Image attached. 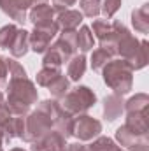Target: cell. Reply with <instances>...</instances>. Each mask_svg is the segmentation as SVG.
I'll use <instances>...</instances> for the list:
<instances>
[{
	"label": "cell",
	"mask_w": 149,
	"mask_h": 151,
	"mask_svg": "<svg viewBox=\"0 0 149 151\" xmlns=\"http://www.w3.org/2000/svg\"><path fill=\"white\" fill-rule=\"evenodd\" d=\"M121 5V0H105L104 2V14L107 18H111L112 14L117 11V7Z\"/></svg>",
	"instance_id": "obj_16"
},
{
	"label": "cell",
	"mask_w": 149,
	"mask_h": 151,
	"mask_svg": "<svg viewBox=\"0 0 149 151\" xmlns=\"http://www.w3.org/2000/svg\"><path fill=\"white\" fill-rule=\"evenodd\" d=\"M67 111L70 113H81V111H86L88 107H91L95 104V95L90 91V88H75L74 93H70L67 97V100L63 102Z\"/></svg>",
	"instance_id": "obj_2"
},
{
	"label": "cell",
	"mask_w": 149,
	"mask_h": 151,
	"mask_svg": "<svg viewBox=\"0 0 149 151\" xmlns=\"http://www.w3.org/2000/svg\"><path fill=\"white\" fill-rule=\"evenodd\" d=\"M0 151H2V146H0Z\"/></svg>",
	"instance_id": "obj_20"
},
{
	"label": "cell",
	"mask_w": 149,
	"mask_h": 151,
	"mask_svg": "<svg viewBox=\"0 0 149 151\" xmlns=\"http://www.w3.org/2000/svg\"><path fill=\"white\" fill-rule=\"evenodd\" d=\"M54 2H56L58 7H63V5H70V4H74V0H54Z\"/></svg>",
	"instance_id": "obj_18"
},
{
	"label": "cell",
	"mask_w": 149,
	"mask_h": 151,
	"mask_svg": "<svg viewBox=\"0 0 149 151\" xmlns=\"http://www.w3.org/2000/svg\"><path fill=\"white\" fill-rule=\"evenodd\" d=\"M67 88H69V81H67L65 77H60V76L56 77V83L51 84V91H53V95H56V97L65 95Z\"/></svg>",
	"instance_id": "obj_14"
},
{
	"label": "cell",
	"mask_w": 149,
	"mask_h": 151,
	"mask_svg": "<svg viewBox=\"0 0 149 151\" xmlns=\"http://www.w3.org/2000/svg\"><path fill=\"white\" fill-rule=\"evenodd\" d=\"M123 109V102L117 100V97H109L105 99V118L107 119H116V116L121 113Z\"/></svg>",
	"instance_id": "obj_8"
},
{
	"label": "cell",
	"mask_w": 149,
	"mask_h": 151,
	"mask_svg": "<svg viewBox=\"0 0 149 151\" xmlns=\"http://www.w3.org/2000/svg\"><path fill=\"white\" fill-rule=\"evenodd\" d=\"M133 25L140 32L148 30V7H142V9L133 12Z\"/></svg>",
	"instance_id": "obj_11"
},
{
	"label": "cell",
	"mask_w": 149,
	"mask_h": 151,
	"mask_svg": "<svg viewBox=\"0 0 149 151\" xmlns=\"http://www.w3.org/2000/svg\"><path fill=\"white\" fill-rule=\"evenodd\" d=\"M102 130V127H100V123L97 121V119H93V118H90V116H82L79 121H77V125H75V135L77 137H81V139H93L98 132Z\"/></svg>",
	"instance_id": "obj_3"
},
{
	"label": "cell",
	"mask_w": 149,
	"mask_h": 151,
	"mask_svg": "<svg viewBox=\"0 0 149 151\" xmlns=\"http://www.w3.org/2000/svg\"><path fill=\"white\" fill-rule=\"evenodd\" d=\"M81 23V14L77 11H67L65 14L60 16V25L65 28V30H70Z\"/></svg>",
	"instance_id": "obj_9"
},
{
	"label": "cell",
	"mask_w": 149,
	"mask_h": 151,
	"mask_svg": "<svg viewBox=\"0 0 149 151\" xmlns=\"http://www.w3.org/2000/svg\"><path fill=\"white\" fill-rule=\"evenodd\" d=\"M44 28H46L44 32L39 28V30H35V34L32 35V49L37 51V53H42L47 47L49 39L53 37L54 32H56V25H49V27H44Z\"/></svg>",
	"instance_id": "obj_4"
},
{
	"label": "cell",
	"mask_w": 149,
	"mask_h": 151,
	"mask_svg": "<svg viewBox=\"0 0 149 151\" xmlns=\"http://www.w3.org/2000/svg\"><path fill=\"white\" fill-rule=\"evenodd\" d=\"M16 27H4L2 30H0V46H9L11 47V42L14 40L16 37Z\"/></svg>",
	"instance_id": "obj_13"
},
{
	"label": "cell",
	"mask_w": 149,
	"mask_h": 151,
	"mask_svg": "<svg viewBox=\"0 0 149 151\" xmlns=\"http://www.w3.org/2000/svg\"><path fill=\"white\" fill-rule=\"evenodd\" d=\"M109 60H111V51H109V49H105V47H102V49H98V51H95V53H93L91 65H93V69H95V70H98V69H102V65H104V63H107Z\"/></svg>",
	"instance_id": "obj_10"
},
{
	"label": "cell",
	"mask_w": 149,
	"mask_h": 151,
	"mask_svg": "<svg viewBox=\"0 0 149 151\" xmlns=\"http://www.w3.org/2000/svg\"><path fill=\"white\" fill-rule=\"evenodd\" d=\"M105 83L117 93H126L132 88V67L125 62H114L104 72Z\"/></svg>",
	"instance_id": "obj_1"
},
{
	"label": "cell",
	"mask_w": 149,
	"mask_h": 151,
	"mask_svg": "<svg viewBox=\"0 0 149 151\" xmlns=\"http://www.w3.org/2000/svg\"><path fill=\"white\" fill-rule=\"evenodd\" d=\"M77 44L82 51H88L93 47V35L90 34V28L82 27L81 28V34H79V39H77Z\"/></svg>",
	"instance_id": "obj_12"
},
{
	"label": "cell",
	"mask_w": 149,
	"mask_h": 151,
	"mask_svg": "<svg viewBox=\"0 0 149 151\" xmlns=\"http://www.w3.org/2000/svg\"><path fill=\"white\" fill-rule=\"evenodd\" d=\"M62 144H63V137H60L58 134H53L51 141L35 142L32 146V151H62Z\"/></svg>",
	"instance_id": "obj_6"
},
{
	"label": "cell",
	"mask_w": 149,
	"mask_h": 151,
	"mask_svg": "<svg viewBox=\"0 0 149 151\" xmlns=\"http://www.w3.org/2000/svg\"><path fill=\"white\" fill-rule=\"evenodd\" d=\"M82 11H84V14L86 16H97L98 14V11H100V2L98 0H82Z\"/></svg>",
	"instance_id": "obj_15"
},
{
	"label": "cell",
	"mask_w": 149,
	"mask_h": 151,
	"mask_svg": "<svg viewBox=\"0 0 149 151\" xmlns=\"http://www.w3.org/2000/svg\"><path fill=\"white\" fill-rule=\"evenodd\" d=\"M12 151H23V150H12Z\"/></svg>",
	"instance_id": "obj_19"
},
{
	"label": "cell",
	"mask_w": 149,
	"mask_h": 151,
	"mask_svg": "<svg viewBox=\"0 0 149 151\" xmlns=\"http://www.w3.org/2000/svg\"><path fill=\"white\" fill-rule=\"evenodd\" d=\"M27 34L28 32H25V30H18L16 32V37L11 42V51H12L14 56H23L27 53V40H28Z\"/></svg>",
	"instance_id": "obj_5"
},
{
	"label": "cell",
	"mask_w": 149,
	"mask_h": 151,
	"mask_svg": "<svg viewBox=\"0 0 149 151\" xmlns=\"http://www.w3.org/2000/svg\"><path fill=\"white\" fill-rule=\"evenodd\" d=\"M67 151H88L82 144H70L69 148H67Z\"/></svg>",
	"instance_id": "obj_17"
},
{
	"label": "cell",
	"mask_w": 149,
	"mask_h": 151,
	"mask_svg": "<svg viewBox=\"0 0 149 151\" xmlns=\"http://www.w3.org/2000/svg\"><path fill=\"white\" fill-rule=\"evenodd\" d=\"M84 69H86V60H84V56H75L74 60H72V63L69 65V76H70V79H81L82 74H84Z\"/></svg>",
	"instance_id": "obj_7"
}]
</instances>
